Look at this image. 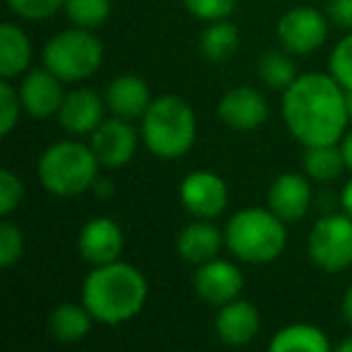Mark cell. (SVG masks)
Wrapping results in <instances>:
<instances>
[{
  "mask_svg": "<svg viewBox=\"0 0 352 352\" xmlns=\"http://www.w3.org/2000/svg\"><path fill=\"white\" fill-rule=\"evenodd\" d=\"M283 121L287 131L309 145H333L347 133V92L331 73L299 75L283 92Z\"/></svg>",
  "mask_w": 352,
  "mask_h": 352,
  "instance_id": "1",
  "label": "cell"
},
{
  "mask_svg": "<svg viewBox=\"0 0 352 352\" xmlns=\"http://www.w3.org/2000/svg\"><path fill=\"white\" fill-rule=\"evenodd\" d=\"M147 280L135 265L126 261L92 265L82 283V304L97 323L121 326L135 318L147 304Z\"/></svg>",
  "mask_w": 352,
  "mask_h": 352,
  "instance_id": "2",
  "label": "cell"
},
{
  "mask_svg": "<svg viewBox=\"0 0 352 352\" xmlns=\"http://www.w3.org/2000/svg\"><path fill=\"white\" fill-rule=\"evenodd\" d=\"M198 135V118L193 107L179 94L155 97L140 118V138L160 160H179L188 155Z\"/></svg>",
  "mask_w": 352,
  "mask_h": 352,
  "instance_id": "3",
  "label": "cell"
},
{
  "mask_svg": "<svg viewBox=\"0 0 352 352\" xmlns=\"http://www.w3.org/2000/svg\"><path fill=\"white\" fill-rule=\"evenodd\" d=\"M225 246L234 258L244 263H273L287 246V222L270 208L236 210L225 227Z\"/></svg>",
  "mask_w": 352,
  "mask_h": 352,
  "instance_id": "4",
  "label": "cell"
},
{
  "mask_svg": "<svg viewBox=\"0 0 352 352\" xmlns=\"http://www.w3.org/2000/svg\"><path fill=\"white\" fill-rule=\"evenodd\" d=\"M97 155L89 142L78 140H58L44 150L36 164L41 186L58 198H73L85 191H92L99 176Z\"/></svg>",
  "mask_w": 352,
  "mask_h": 352,
  "instance_id": "5",
  "label": "cell"
},
{
  "mask_svg": "<svg viewBox=\"0 0 352 352\" xmlns=\"http://www.w3.org/2000/svg\"><path fill=\"white\" fill-rule=\"evenodd\" d=\"M41 60L63 82H82L102 68L104 46L94 30L73 27V30L58 32L46 41Z\"/></svg>",
  "mask_w": 352,
  "mask_h": 352,
  "instance_id": "6",
  "label": "cell"
},
{
  "mask_svg": "<svg viewBox=\"0 0 352 352\" xmlns=\"http://www.w3.org/2000/svg\"><path fill=\"white\" fill-rule=\"evenodd\" d=\"M309 258L326 273H342L352 265V217L345 212L323 215L309 232Z\"/></svg>",
  "mask_w": 352,
  "mask_h": 352,
  "instance_id": "7",
  "label": "cell"
},
{
  "mask_svg": "<svg viewBox=\"0 0 352 352\" xmlns=\"http://www.w3.org/2000/svg\"><path fill=\"white\" fill-rule=\"evenodd\" d=\"M179 198L188 215L201 217V220H215L227 210L230 188L220 174L198 169L184 176L182 186H179Z\"/></svg>",
  "mask_w": 352,
  "mask_h": 352,
  "instance_id": "8",
  "label": "cell"
},
{
  "mask_svg": "<svg viewBox=\"0 0 352 352\" xmlns=\"http://www.w3.org/2000/svg\"><path fill=\"white\" fill-rule=\"evenodd\" d=\"M328 22L316 8H292L278 20V39L287 54L307 56L326 44Z\"/></svg>",
  "mask_w": 352,
  "mask_h": 352,
  "instance_id": "9",
  "label": "cell"
},
{
  "mask_svg": "<svg viewBox=\"0 0 352 352\" xmlns=\"http://www.w3.org/2000/svg\"><path fill=\"white\" fill-rule=\"evenodd\" d=\"M138 140H142V138H138L131 121L121 116L104 118L89 133V147L94 150V155H97L99 164L104 169H121V166H126L135 157Z\"/></svg>",
  "mask_w": 352,
  "mask_h": 352,
  "instance_id": "10",
  "label": "cell"
},
{
  "mask_svg": "<svg viewBox=\"0 0 352 352\" xmlns=\"http://www.w3.org/2000/svg\"><path fill=\"white\" fill-rule=\"evenodd\" d=\"M193 289L206 304L222 307L232 299H239L241 289H244V273L232 261L212 258L198 265L196 275H193Z\"/></svg>",
  "mask_w": 352,
  "mask_h": 352,
  "instance_id": "11",
  "label": "cell"
},
{
  "mask_svg": "<svg viewBox=\"0 0 352 352\" xmlns=\"http://www.w3.org/2000/svg\"><path fill=\"white\" fill-rule=\"evenodd\" d=\"M123 230L111 217H92L78 234V251L89 265L113 263L123 254Z\"/></svg>",
  "mask_w": 352,
  "mask_h": 352,
  "instance_id": "12",
  "label": "cell"
},
{
  "mask_svg": "<svg viewBox=\"0 0 352 352\" xmlns=\"http://www.w3.org/2000/svg\"><path fill=\"white\" fill-rule=\"evenodd\" d=\"M220 121L234 131H256L268 121V99L254 87H234L222 94L217 104Z\"/></svg>",
  "mask_w": 352,
  "mask_h": 352,
  "instance_id": "13",
  "label": "cell"
},
{
  "mask_svg": "<svg viewBox=\"0 0 352 352\" xmlns=\"http://www.w3.org/2000/svg\"><path fill=\"white\" fill-rule=\"evenodd\" d=\"M20 97L22 107L30 116L34 118H49L58 116L60 104L65 99L63 92V80L58 75H54L49 68H34L27 70V75L20 82Z\"/></svg>",
  "mask_w": 352,
  "mask_h": 352,
  "instance_id": "14",
  "label": "cell"
},
{
  "mask_svg": "<svg viewBox=\"0 0 352 352\" xmlns=\"http://www.w3.org/2000/svg\"><path fill=\"white\" fill-rule=\"evenodd\" d=\"M268 208L285 222H299L311 208V184L307 174L285 171L270 184Z\"/></svg>",
  "mask_w": 352,
  "mask_h": 352,
  "instance_id": "15",
  "label": "cell"
},
{
  "mask_svg": "<svg viewBox=\"0 0 352 352\" xmlns=\"http://www.w3.org/2000/svg\"><path fill=\"white\" fill-rule=\"evenodd\" d=\"M261 331V314L246 299H232V302L217 307L215 314V333L225 345L241 347L249 345Z\"/></svg>",
  "mask_w": 352,
  "mask_h": 352,
  "instance_id": "16",
  "label": "cell"
},
{
  "mask_svg": "<svg viewBox=\"0 0 352 352\" xmlns=\"http://www.w3.org/2000/svg\"><path fill=\"white\" fill-rule=\"evenodd\" d=\"M104 109L107 99H102L89 87H78L65 94L58 111V123L70 135H89L104 121Z\"/></svg>",
  "mask_w": 352,
  "mask_h": 352,
  "instance_id": "17",
  "label": "cell"
},
{
  "mask_svg": "<svg viewBox=\"0 0 352 352\" xmlns=\"http://www.w3.org/2000/svg\"><path fill=\"white\" fill-rule=\"evenodd\" d=\"M222 246H225V232L217 230L212 220H201V217L188 222L176 236V251L191 265H203L217 258Z\"/></svg>",
  "mask_w": 352,
  "mask_h": 352,
  "instance_id": "18",
  "label": "cell"
},
{
  "mask_svg": "<svg viewBox=\"0 0 352 352\" xmlns=\"http://www.w3.org/2000/svg\"><path fill=\"white\" fill-rule=\"evenodd\" d=\"M104 99H107V109L113 116L133 121V118L145 116L147 107L152 104V92H150V85L140 75L126 73L109 82Z\"/></svg>",
  "mask_w": 352,
  "mask_h": 352,
  "instance_id": "19",
  "label": "cell"
},
{
  "mask_svg": "<svg viewBox=\"0 0 352 352\" xmlns=\"http://www.w3.org/2000/svg\"><path fill=\"white\" fill-rule=\"evenodd\" d=\"M32 41L22 27L6 22L0 27V75L3 80H12L27 73L32 65Z\"/></svg>",
  "mask_w": 352,
  "mask_h": 352,
  "instance_id": "20",
  "label": "cell"
},
{
  "mask_svg": "<svg viewBox=\"0 0 352 352\" xmlns=\"http://www.w3.org/2000/svg\"><path fill=\"white\" fill-rule=\"evenodd\" d=\"M94 316L82 302H65L58 304L54 311L49 314V333L54 340L58 342H80L82 338L89 336L92 331Z\"/></svg>",
  "mask_w": 352,
  "mask_h": 352,
  "instance_id": "21",
  "label": "cell"
},
{
  "mask_svg": "<svg viewBox=\"0 0 352 352\" xmlns=\"http://www.w3.org/2000/svg\"><path fill=\"white\" fill-rule=\"evenodd\" d=\"M273 352H328L331 340L318 326L311 323H289L280 328L270 340Z\"/></svg>",
  "mask_w": 352,
  "mask_h": 352,
  "instance_id": "22",
  "label": "cell"
},
{
  "mask_svg": "<svg viewBox=\"0 0 352 352\" xmlns=\"http://www.w3.org/2000/svg\"><path fill=\"white\" fill-rule=\"evenodd\" d=\"M304 174L311 182H333L342 174V169H347L345 157H342L340 142L333 145H309L304 147Z\"/></svg>",
  "mask_w": 352,
  "mask_h": 352,
  "instance_id": "23",
  "label": "cell"
},
{
  "mask_svg": "<svg viewBox=\"0 0 352 352\" xmlns=\"http://www.w3.org/2000/svg\"><path fill=\"white\" fill-rule=\"evenodd\" d=\"M239 49V30L230 20L208 22L201 34V51L210 63H222L232 58Z\"/></svg>",
  "mask_w": 352,
  "mask_h": 352,
  "instance_id": "24",
  "label": "cell"
},
{
  "mask_svg": "<svg viewBox=\"0 0 352 352\" xmlns=\"http://www.w3.org/2000/svg\"><path fill=\"white\" fill-rule=\"evenodd\" d=\"M258 75L270 89L285 92L299 78L292 58L283 51H265L258 60Z\"/></svg>",
  "mask_w": 352,
  "mask_h": 352,
  "instance_id": "25",
  "label": "cell"
},
{
  "mask_svg": "<svg viewBox=\"0 0 352 352\" xmlns=\"http://www.w3.org/2000/svg\"><path fill=\"white\" fill-rule=\"evenodd\" d=\"M63 10L75 27L99 30L111 17V0H65Z\"/></svg>",
  "mask_w": 352,
  "mask_h": 352,
  "instance_id": "26",
  "label": "cell"
},
{
  "mask_svg": "<svg viewBox=\"0 0 352 352\" xmlns=\"http://www.w3.org/2000/svg\"><path fill=\"white\" fill-rule=\"evenodd\" d=\"M25 256V232L12 220L0 222V268H12Z\"/></svg>",
  "mask_w": 352,
  "mask_h": 352,
  "instance_id": "27",
  "label": "cell"
},
{
  "mask_svg": "<svg viewBox=\"0 0 352 352\" xmlns=\"http://www.w3.org/2000/svg\"><path fill=\"white\" fill-rule=\"evenodd\" d=\"M22 109L25 107H22L20 89L12 87L10 80H3L0 82V135H10L15 131Z\"/></svg>",
  "mask_w": 352,
  "mask_h": 352,
  "instance_id": "28",
  "label": "cell"
},
{
  "mask_svg": "<svg viewBox=\"0 0 352 352\" xmlns=\"http://www.w3.org/2000/svg\"><path fill=\"white\" fill-rule=\"evenodd\" d=\"M331 75L345 92H352V32L342 36L331 54Z\"/></svg>",
  "mask_w": 352,
  "mask_h": 352,
  "instance_id": "29",
  "label": "cell"
},
{
  "mask_svg": "<svg viewBox=\"0 0 352 352\" xmlns=\"http://www.w3.org/2000/svg\"><path fill=\"white\" fill-rule=\"evenodd\" d=\"M25 198V184L12 169L0 171V215L10 217Z\"/></svg>",
  "mask_w": 352,
  "mask_h": 352,
  "instance_id": "30",
  "label": "cell"
},
{
  "mask_svg": "<svg viewBox=\"0 0 352 352\" xmlns=\"http://www.w3.org/2000/svg\"><path fill=\"white\" fill-rule=\"evenodd\" d=\"M186 10L203 22L227 20L234 12L236 0H184Z\"/></svg>",
  "mask_w": 352,
  "mask_h": 352,
  "instance_id": "31",
  "label": "cell"
},
{
  "mask_svg": "<svg viewBox=\"0 0 352 352\" xmlns=\"http://www.w3.org/2000/svg\"><path fill=\"white\" fill-rule=\"evenodd\" d=\"M8 6L15 15L25 17V20H46L63 10L65 0H8Z\"/></svg>",
  "mask_w": 352,
  "mask_h": 352,
  "instance_id": "32",
  "label": "cell"
},
{
  "mask_svg": "<svg viewBox=\"0 0 352 352\" xmlns=\"http://www.w3.org/2000/svg\"><path fill=\"white\" fill-rule=\"evenodd\" d=\"M328 17L342 30H352V0H328Z\"/></svg>",
  "mask_w": 352,
  "mask_h": 352,
  "instance_id": "33",
  "label": "cell"
},
{
  "mask_svg": "<svg viewBox=\"0 0 352 352\" xmlns=\"http://www.w3.org/2000/svg\"><path fill=\"white\" fill-rule=\"evenodd\" d=\"M340 210L352 217V179L342 186V191H340Z\"/></svg>",
  "mask_w": 352,
  "mask_h": 352,
  "instance_id": "34",
  "label": "cell"
},
{
  "mask_svg": "<svg viewBox=\"0 0 352 352\" xmlns=\"http://www.w3.org/2000/svg\"><path fill=\"white\" fill-rule=\"evenodd\" d=\"M92 191L97 193V198H109L113 193V184L109 182V179H102V176H97V182H94Z\"/></svg>",
  "mask_w": 352,
  "mask_h": 352,
  "instance_id": "35",
  "label": "cell"
},
{
  "mask_svg": "<svg viewBox=\"0 0 352 352\" xmlns=\"http://www.w3.org/2000/svg\"><path fill=\"white\" fill-rule=\"evenodd\" d=\"M340 309H342V318H345V323L352 328V287H347L345 294H342Z\"/></svg>",
  "mask_w": 352,
  "mask_h": 352,
  "instance_id": "36",
  "label": "cell"
},
{
  "mask_svg": "<svg viewBox=\"0 0 352 352\" xmlns=\"http://www.w3.org/2000/svg\"><path fill=\"white\" fill-rule=\"evenodd\" d=\"M340 150H342V157H345V164L347 169H352V131H347L340 140Z\"/></svg>",
  "mask_w": 352,
  "mask_h": 352,
  "instance_id": "37",
  "label": "cell"
},
{
  "mask_svg": "<svg viewBox=\"0 0 352 352\" xmlns=\"http://www.w3.org/2000/svg\"><path fill=\"white\" fill-rule=\"evenodd\" d=\"M336 352H352V336L342 338V340L336 345Z\"/></svg>",
  "mask_w": 352,
  "mask_h": 352,
  "instance_id": "38",
  "label": "cell"
}]
</instances>
